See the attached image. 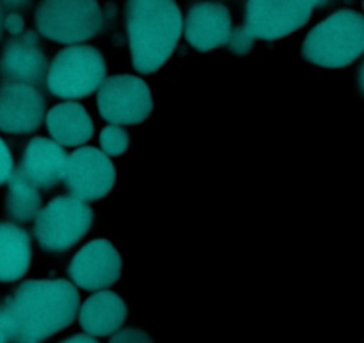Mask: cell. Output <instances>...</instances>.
Wrapping results in <instances>:
<instances>
[{
  "mask_svg": "<svg viewBox=\"0 0 364 343\" xmlns=\"http://www.w3.org/2000/svg\"><path fill=\"white\" fill-rule=\"evenodd\" d=\"M47 129L61 147H79L93 138V122L79 102H61L45 117Z\"/></svg>",
  "mask_w": 364,
  "mask_h": 343,
  "instance_id": "obj_16",
  "label": "cell"
},
{
  "mask_svg": "<svg viewBox=\"0 0 364 343\" xmlns=\"http://www.w3.org/2000/svg\"><path fill=\"white\" fill-rule=\"evenodd\" d=\"M102 9L97 0H41L36 9V29L47 40L77 45L102 29Z\"/></svg>",
  "mask_w": 364,
  "mask_h": 343,
  "instance_id": "obj_5",
  "label": "cell"
},
{
  "mask_svg": "<svg viewBox=\"0 0 364 343\" xmlns=\"http://www.w3.org/2000/svg\"><path fill=\"white\" fill-rule=\"evenodd\" d=\"M59 343H99V342H97L95 338H91V336H86V334H73Z\"/></svg>",
  "mask_w": 364,
  "mask_h": 343,
  "instance_id": "obj_26",
  "label": "cell"
},
{
  "mask_svg": "<svg viewBox=\"0 0 364 343\" xmlns=\"http://www.w3.org/2000/svg\"><path fill=\"white\" fill-rule=\"evenodd\" d=\"M80 297L65 279H29L2 307L11 320V343H43L73 324Z\"/></svg>",
  "mask_w": 364,
  "mask_h": 343,
  "instance_id": "obj_1",
  "label": "cell"
},
{
  "mask_svg": "<svg viewBox=\"0 0 364 343\" xmlns=\"http://www.w3.org/2000/svg\"><path fill=\"white\" fill-rule=\"evenodd\" d=\"M102 152L107 156H122L129 149V132L120 125H107L99 136Z\"/></svg>",
  "mask_w": 364,
  "mask_h": 343,
  "instance_id": "obj_19",
  "label": "cell"
},
{
  "mask_svg": "<svg viewBox=\"0 0 364 343\" xmlns=\"http://www.w3.org/2000/svg\"><path fill=\"white\" fill-rule=\"evenodd\" d=\"M33 0H0V8L6 9H26L29 8Z\"/></svg>",
  "mask_w": 364,
  "mask_h": 343,
  "instance_id": "obj_25",
  "label": "cell"
},
{
  "mask_svg": "<svg viewBox=\"0 0 364 343\" xmlns=\"http://www.w3.org/2000/svg\"><path fill=\"white\" fill-rule=\"evenodd\" d=\"M33 260L31 236L11 222H0V283H13L27 274Z\"/></svg>",
  "mask_w": 364,
  "mask_h": 343,
  "instance_id": "obj_17",
  "label": "cell"
},
{
  "mask_svg": "<svg viewBox=\"0 0 364 343\" xmlns=\"http://www.w3.org/2000/svg\"><path fill=\"white\" fill-rule=\"evenodd\" d=\"M109 343H154V339L150 338L143 329L127 327L114 332V334L111 336Z\"/></svg>",
  "mask_w": 364,
  "mask_h": 343,
  "instance_id": "obj_21",
  "label": "cell"
},
{
  "mask_svg": "<svg viewBox=\"0 0 364 343\" xmlns=\"http://www.w3.org/2000/svg\"><path fill=\"white\" fill-rule=\"evenodd\" d=\"M313 2H314V6H316V8H323V6H327L331 0H313Z\"/></svg>",
  "mask_w": 364,
  "mask_h": 343,
  "instance_id": "obj_29",
  "label": "cell"
},
{
  "mask_svg": "<svg viewBox=\"0 0 364 343\" xmlns=\"http://www.w3.org/2000/svg\"><path fill=\"white\" fill-rule=\"evenodd\" d=\"M125 26L132 68L154 73L175 52L182 34V15L175 0H127Z\"/></svg>",
  "mask_w": 364,
  "mask_h": 343,
  "instance_id": "obj_2",
  "label": "cell"
},
{
  "mask_svg": "<svg viewBox=\"0 0 364 343\" xmlns=\"http://www.w3.org/2000/svg\"><path fill=\"white\" fill-rule=\"evenodd\" d=\"M45 117V99L36 86L0 84V131L29 134L40 127Z\"/></svg>",
  "mask_w": 364,
  "mask_h": 343,
  "instance_id": "obj_12",
  "label": "cell"
},
{
  "mask_svg": "<svg viewBox=\"0 0 364 343\" xmlns=\"http://www.w3.org/2000/svg\"><path fill=\"white\" fill-rule=\"evenodd\" d=\"M314 8L313 0H247L243 27L255 40H279L302 29Z\"/></svg>",
  "mask_w": 364,
  "mask_h": 343,
  "instance_id": "obj_8",
  "label": "cell"
},
{
  "mask_svg": "<svg viewBox=\"0 0 364 343\" xmlns=\"http://www.w3.org/2000/svg\"><path fill=\"white\" fill-rule=\"evenodd\" d=\"M363 8H364V0H363Z\"/></svg>",
  "mask_w": 364,
  "mask_h": 343,
  "instance_id": "obj_30",
  "label": "cell"
},
{
  "mask_svg": "<svg viewBox=\"0 0 364 343\" xmlns=\"http://www.w3.org/2000/svg\"><path fill=\"white\" fill-rule=\"evenodd\" d=\"M66 188L80 201L104 199L117 183V168L107 154L95 147H80L68 156L65 168Z\"/></svg>",
  "mask_w": 364,
  "mask_h": 343,
  "instance_id": "obj_9",
  "label": "cell"
},
{
  "mask_svg": "<svg viewBox=\"0 0 364 343\" xmlns=\"http://www.w3.org/2000/svg\"><path fill=\"white\" fill-rule=\"evenodd\" d=\"M68 274L79 288L87 292L109 288L120 279L122 255L111 241L93 240L73 255Z\"/></svg>",
  "mask_w": 364,
  "mask_h": 343,
  "instance_id": "obj_10",
  "label": "cell"
},
{
  "mask_svg": "<svg viewBox=\"0 0 364 343\" xmlns=\"http://www.w3.org/2000/svg\"><path fill=\"white\" fill-rule=\"evenodd\" d=\"M2 34H4V15H2V9H0V40H2Z\"/></svg>",
  "mask_w": 364,
  "mask_h": 343,
  "instance_id": "obj_28",
  "label": "cell"
},
{
  "mask_svg": "<svg viewBox=\"0 0 364 343\" xmlns=\"http://www.w3.org/2000/svg\"><path fill=\"white\" fill-rule=\"evenodd\" d=\"M41 202L43 199H41L40 190L18 168L13 170L11 177L8 179V195L4 199L6 215L15 222H31L40 215Z\"/></svg>",
  "mask_w": 364,
  "mask_h": 343,
  "instance_id": "obj_18",
  "label": "cell"
},
{
  "mask_svg": "<svg viewBox=\"0 0 364 343\" xmlns=\"http://www.w3.org/2000/svg\"><path fill=\"white\" fill-rule=\"evenodd\" d=\"M184 38L198 52H209L227 45L232 31V15L215 0H202L191 6L184 20Z\"/></svg>",
  "mask_w": 364,
  "mask_h": 343,
  "instance_id": "obj_13",
  "label": "cell"
},
{
  "mask_svg": "<svg viewBox=\"0 0 364 343\" xmlns=\"http://www.w3.org/2000/svg\"><path fill=\"white\" fill-rule=\"evenodd\" d=\"M127 318V304L118 293L102 290L79 307V324L90 336L114 334Z\"/></svg>",
  "mask_w": 364,
  "mask_h": 343,
  "instance_id": "obj_15",
  "label": "cell"
},
{
  "mask_svg": "<svg viewBox=\"0 0 364 343\" xmlns=\"http://www.w3.org/2000/svg\"><path fill=\"white\" fill-rule=\"evenodd\" d=\"M106 72L102 52L87 45H70L48 65V92L59 99H84L102 86Z\"/></svg>",
  "mask_w": 364,
  "mask_h": 343,
  "instance_id": "obj_4",
  "label": "cell"
},
{
  "mask_svg": "<svg viewBox=\"0 0 364 343\" xmlns=\"http://www.w3.org/2000/svg\"><path fill=\"white\" fill-rule=\"evenodd\" d=\"M0 343H11V320L0 304Z\"/></svg>",
  "mask_w": 364,
  "mask_h": 343,
  "instance_id": "obj_24",
  "label": "cell"
},
{
  "mask_svg": "<svg viewBox=\"0 0 364 343\" xmlns=\"http://www.w3.org/2000/svg\"><path fill=\"white\" fill-rule=\"evenodd\" d=\"M13 170H15V163H13L11 150H9L8 143L0 138V184L8 183Z\"/></svg>",
  "mask_w": 364,
  "mask_h": 343,
  "instance_id": "obj_22",
  "label": "cell"
},
{
  "mask_svg": "<svg viewBox=\"0 0 364 343\" xmlns=\"http://www.w3.org/2000/svg\"><path fill=\"white\" fill-rule=\"evenodd\" d=\"M4 29L13 36H20L26 33V20L20 13L9 11L8 15H4Z\"/></svg>",
  "mask_w": 364,
  "mask_h": 343,
  "instance_id": "obj_23",
  "label": "cell"
},
{
  "mask_svg": "<svg viewBox=\"0 0 364 343\" xmlns=\"http://www.w3.org/2000/svg\"><path fill=\"white\" fill-rule=\"evenodd\" d=\"M255 38L248 33L245 27H234L230 31L229 41H227V47L230 52H234L236 56H245L247 52H250V48L254 47Z\"/></svg>",
  "mask_w": 364,
  "mask_h": 343,
  "instance_id": "obj_20",
  "label": "cell"
},
{
  "mask_svg": "<svg viewBox=\"0 0 364 343\" xmlns=\"http://www.w3.org/2000/svg\"><path fill=\"white\" fill-rule=\"evenodd\" d=\"M364 54V16L352 9L332 13L302 43L306 61L321 68H345Z\"/></svg>",
  "mask_w": 364,
  "mask_h": 343,
  "instance_id": "obj_3",
  "label": "cell"
},
{
  "mask_svg": "<svg viewBox=\"0 0 364 343\" xmlns=\"http://www.w3.org/2000/svg\"><path fill=\"white\" fill-rule=\"evenodd\" d=\"M48 73V59L34 31L6 41L0 54V77L6 83L40 86Z\"/></svg>",
  "mask_w": 364,
  "mask_h": 343,
  "instance_id": "obj_11",
  "label": "cell"
},
{
  "mask_svg": "<svg viewBox=\"0 0 364 343\" xmlns=\"http://www.w3.org/2000/svg\"><path fill=\"white\" fill-rule=\"evenodd\" d=\"M357 83H359V90L363 92V95H364V61H363V65L359 66V70H357Z\"/></svg>",
  "mask_w": 364,
  "mask_h": 343,
  "instance_id": "obj_27",
  "label": "cell"
},
{
  "mask_svg": "<svg viewBox=\"0 0 364 343\" xmlns=\"http://www.w3.org/2000/svg\"><path fill=\"white\" fill-rule=\"evenodd\" d=\"M97 107L111 124L136 125L152 113V93L149 84L136 75H111L97 93Z\"/></svg>",
  "mask_w": 364,
  "mask_h": 343,
  "instance_id": "obj_7",
  "label": "cell"
},
{
  "mask_svg": "<svg viewBox=\"0 0 364 343\" xmlns=\"http://www.w3.org/2000/svg\"><path fill=\"white\" fill-rule=\"evenodd\" d=\"M68 156L54 139L36 136L27 143L18 170L36 188L50 190L65 177Z\"/></svg>",
  "mask_w": 364,
  "mask_h": 343,
  "instance_id": "obj_14",
  "label": "cell"
},
{
  "mask_svg": "<svg viewBox=\"0 0 364 343\" xmlns=\"http://www.w3.org/2000/svg\"><path fill=\"white\" fill-rule=\"evenodd\" d=\"M93 223V209L73 195H61L41 208L34 222V236L41 248L65 252L79 243Z\"/></svg>",
  "mask_w": 364,
  "mask_h": 343,
  "instance_id": "obj_6",
  "label": "cell"
}]
</instances>
